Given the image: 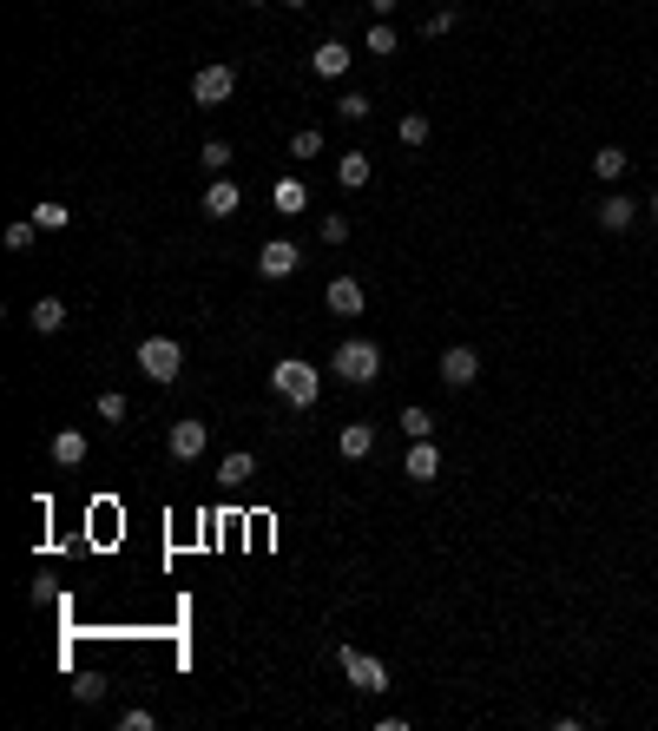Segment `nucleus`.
<instances>
[{
    "mask_svg": "<svg viewBox=\"0 0 658 731\" xmlns=\"http://www.w3.org/2000/svg\"><path fill=\"white\" fill-rule=\"evenodd\" d=\"M270 396L290 402V409H316V396H323V369L303 363V356H277V363H270Z\"/></svg>",
    "mask_w": 658,
    "mask_h": 731,
    "instance_id": "nucleus-1",
    "label": "nucleus"
},
{
    "mask_svg": "<svg viewBox=\"0 0 658 731\" xmlns=\"http://www.w3.org/2000/svg\"><path fill=\"white\" fill-rule=\"evenodd\" d=\"M329 369L343 382H356V389H369V382L382 376V350L369 343V336H349V343H336V356H329Z\"/></svg>",
    "mask_w": 658,
    "mask_h": 731,
    "instance_id": "nucleus-2",
    "label": "nucleus"
},
{
    "mask_svg": "<svg viewBox=\"0 0 658 731\" xmlns=\"http://www.w3.org/2000/svg\"><path fill=\"white\" fill-rule=\"evenodd\" d=\"M139 369H145L152 382H178V369H185L178 336H145V343H139Z\"/></svg>",
    "mask_w": 658,
    "mask_h": 731,
    "instance_id": "nucleus-3",
    "label": "nucleus"
},
{
    "mask_svg": "<svg viewBox=\"0 0 658 731\" xmlns=\"http://www.w3.org/2000/svg\"><path fill=\"white\" fill-rule=\"evenodd\" d=\"M336 659H343V672H349V685H356V692H369V699H376V692H389V666H382L376 652H362V646H343Z\"/></svg>",
    "mask_w": 658,
    "mask_h": 731,
    "instance_id": "nucleus-4",
    "label": "nucleus"
},
{
    "mask_svg": "<svg viewBox=\"0 0 658 731\" xmlns=\"http://www.w3.org/2000/svg\"><path fill=\"white\" fill-rule=\"evenodd\" d=\"M231 93H237V66L211 60V66H198V73H191V99H198V106H224Z\"/></svg>",
    "mask_w": 658,
    "mask_h": 731,
    "instance_id": "nucleus-5",
    "label": "nucleus"
},
{
    "mask_svg": "<svg viewBox=\"0 0 658 731\" xmlns=\"http://www.w3.org/2000/svg\"><path fill=\"white\" fill-rule=\"evenodd\" d=\"M303 271V251L290 238H270L264 251H257V277H264V284H283V277H297Z\"/></svg>",
    "mask_w": 658,
    "mask_h": 731,
    "instance_id": "nucleus-6",
    "label": "nucleus"
},
{
    "mask_svg": "<svg viewBox=\"0 0 658 731\" xmlns=\"http://www.w3.org/2000/svg\"><path fill=\"white\" fill-rule=\"evenodd\" d=\"M165 448H172V461H198L204 448H211V429H204L198 415H178L172 435H165Z\"/></svg>",
    "mask_w": 658,
    "mask_h": 731,
    "instance_id": "nucleus-7",
    "label": "nucleus"
},
{
    "mask_svg": "<svg viewBox=\"0 0 658 731\" xmlns=\"http://www.w3.org/2000/svg\"><path fill=\"white\" fill-rule=\"evenodd\" d=\"M435 376L448 382V389H468V382H481V356L468 350V343H455V350H441V363H435Z\"/></svg>",
    "mask_w": 658,
    "mask_h": 731,
    "instance_id": "nucleus-8",
    "label": "nucleus"
},
{
    "mask_svg": "<svg viewBox=\"0 0 658 731\" xmlns=\"http://www.w3.org/2000/svg\"><path fill=\"white\" fill-rule=\"evenodd\" d=\"M402 475L415 481V488H428V481L441 475V448H435V435H428V442H408V461H402Z\"/></svg>",
    "mask_w": 658,
    "mask_h": 731,
    "instance_id": "nucleus-9",
    "label": "nucleus"
},
{
    "mask_svg": "<svg viewBox=\"0 0 658 731\" xmlns=\"http://www.w3.org/2000/svg\"><path fill=\"white\" fill-rule=\"evenodd\" d=\"M639 211L645 205H632L626 191H606V198H599V231H632V224H639Z\"/></svg>",
    "mask_w": 658,
    "mask_h": 731,
    "instance_id": "nucleus-10",
    "label": "nucleus"
},
{
    "mask_svg": "<svg viewBox=\"0 0 658 731\" xmlns=\"http://www.w3.org/2000/svg\"><path fill=\"white\" fill-rule=\"evenodd\" d=\"M323 303H329V310H336V317H362V303H369V290H362L356 277H329Z\"/></svg>",
    "mask_w": 658,
    "mask_h": 731,
    "instance_id": "nucleus-11",
    "label": "nucleus"
},
{
    "mask_svg": "<svg viewBox=\"0 0 658 731\" xmlns=\"http://www.w3.org/2000/svg\"><path fill=\"white\" fill-rule=\"evenodd\" d=\"M349 60H356V47H349V40H323V47L310 53V66L323 73V80H343V73H349Z\"/></svg>",
    "mask_w": 658,
    "mask_h": 731,
    "instance_id": "nucleus-12",
    "label": "nucleus"
},
{
    "mask_svg": "<svg viewBox=\"0 0 658 731\" xmlns=\"http://www.w3.org/2000/svg\"><path fill=\"white\" fill-rule=\"evenodd\" d=\"M237 205H244V191H237L231 178H218V185L204 191V205H198V211H204V218H218V224H224V218H237Z\"/></svg>",
    "mask_w": 658,
    "mask_h": 731,
    "instance_id": "nucleus-13",
    "label": "nucleus"
},
{
    "mask_svg": "<svg viewBox=\"0 0 658 731\" xmlns=\"http://www.w3.org/2000/svg\"><path fill=\"white\" fill-rule=\"evenodd\" d=\"M336 448H343V461H369L376 455V429H369V422H343Z\"/></svg>",
    "mask_w": 658,
    "mask_h": 731,
    "instance_id": "nucleus-14",
    "label": "nucleus"
},
{
    "mask_svg": "<svg viewBox=\"0 0 658 731\" xmlns=\"http://www.w3.org/2000/svg\"><path fill=\"white\" fill-rule=\"evenodd\" d=\"M27 323H33L40 336H60V330H66V303H60V297H40V303L27 310Z\"/></svg>",
    "mask_w": 658,
    "mask_h": 731,
    "instance_id": "nucleus-15",
    "label": "nucleus"
},
{
    "mask_svg": "<svg viewBox=\"0 0 658 731\" xmlns=\"http://www.w3.org/2000/svg\"><path fill=\"white\" fill-rule=\"evenodd\" d=\"M369 172H376L369 152H343V159H336V185H343V191H362V185H369Z\"/></svg>",
    "mask_w": 658,
    "mask_h": 731,
    "instance_id": "nucleus-16",
    "label": "nucleus"
},
{
    "mask_svg": "<svg viewBox=\"0 0 658 731\" xmlns=\"http://www.w3.org/2000/svg\"><path fill=\"white\" fill-rule=\"evenodd\" d=\"M395 139H402V152H422V145L435 139V126H428V112H402V126H395Z\"/></svg>",
    "mask_w": 658,
    "mask_h": 731,
    "instance_id": "nucleus-17",
    "label": "nucleus"
},
{
    "mask_svg": "<svg viewBox=\"0 0 658 731\" xmlns=\"http://www.w3.org/2000/svg\"><path fill=\"white\" fill-rule=\"evenodd\" d=\"M53 461H60V468H79V461H86V435L60 429V435H53Z\"/></svg>",
    "mask_w": 658,
    "mask_h": 731,
    "instance_id": "nucleus-18",
    "label": "nucleus"
},
{
    "mask_svg": "<svg viewBox=\"0 0 658 731\" xmlns=\"http://www.w3.org/2000/svg\"><path fill=\"white\" fill-rule=\"evenodd\" d=\"M626 165H632V159L619 152V145H599V152H593V172L606 178V185H619V178H626Z\"/></svg>",
    "mask_w": 658,
    "mask_h": 731,
    "instance_id": "nucleus-19",
    "label": "nucleus"
},
{
    "mask_svg": "<svg viewBox=\"0 0 658 731\" xmlns=\"http://www.w3.org/2000/svg\"><path fill=\"white\" fill-rule=\"evenodd\" d=\"M251 475H257V455H244V448H237V455H224V468H218L224 488H244Z\"/></svg>",
    "mask_w": 658,
    "mask_h": 731,
    "instance_id": "nucleus-20",
    "label": "nucleus"
},
{
    "mask_svg": "<svg viewBox=\"0 0 658 731\" xmlns=\"http://www.w3.org/2000/svg\"><path fill=\"white\" fill-rule=\"evenodd\" d=\"M27 218H33V224H40V231H66V224H73V211H66V205H60V198H40V205H33V211H27Z\"/></svg>",
    "mask_w": 658,
    "mask_h": 731,
    "instance_id": "nucleus-21",
    "label": "nucleus"
},
{
    "mask_svg": "<svg viewBox=\"0 0 658 731\" xmlns=\"http://www.w3.org/2000/svg\"><path fill=\"white\" fill-rule=\"evenodd\" d=\"M270 198H277V211H303V205H310V185H303V178H277Z\"/></svg>",
    "mask_w": 658,
    "mask_h": 731,
    "instance_id": "nucleus-22",
    "label": "nucleus"
},
{
    "mask_svg": "<svg viewBox=\"0 0 658 731\" xmlns=\"http://www.w3.org/2000/svg\"><path fill=\"white\" fill-rule=\"evenodd\" d=\"M362 47L376 53V60H389V53H395V47H402V33H395V27H389V20H376V27H369V40H362Z\"/></svg>",
    "mask_w": 658,
    "mask_h": 731,
    "instance_id": "nucleus-23",
    "label": "nucleus"
},
{
    "mask_svg": "<svg viewBox=\"0 0 658 731\" xmlns=\"http://www.w3.org/2000/svg\"><path fill=\"white\" fill-rule=\"evenodd\" d=\"M395 422H402V435H408V442H428V435H435V415H428V409H402Z\"/></svg>",
    "mask_w": 658,
    "mask_h": 731,
    "instance_id": "nucleus-24",
    "label": "nucleus"
},
{
    "mask_svg": "<svg viewBox=\"0 0 658 731\" xmlns=\"http://www.w3.org/2000/svg\"><path fill=\"white\" fill-rule=\"evenodd\" d=\"M316 152H323V132H316V126L290 132V159H316Z\"/></svg>",
    "mask_w": 658,
    "mask_h": 731,
    "instance_id": "nucleus-25",
    "label": "nucleus"
},
{
    "mask_svg": "<svg viewBox=\"0 0 658 731\" xmlns=\"http://www.w3.org/2000/svg\"><path fill=\"white\" fill-rule=\"evenodd\" d=\"M126 415H132V402L119 396V389H106V396H99V422H112V429H119Z\"/></svg>",
    "mask_w": 658,
    "mask_h": 731,
    "instance_id": "nucleus-26",
    "label": "nucleus"
},
{
    "mask_svg": "<svg viewBox=\"0 0 658 731\" xmlns=\"http://www.w3.org/2000/svg\"><path fill=\"white\" fill-rule=\"evenodd\" d=\"M336 119L362 126V119H369V93H343V99H336Z\"/></svg>",
    "mask_w": 658,
    "mask_h": 731,
    "instance_id": "nucleus-27",
    "label": "nucleus"
},
{
    "mask_svg": "<svg viewBox=\"0 0 658 731\" xmlns=\"http://www.w3.org/2000/svg\"><path fill=\"white\" fill-rule=\"evenodd\" d=\"M33 238H40V224H33V218L7 224V251H33Z\"/></svg>",
    "mask_w": 658,
    "mask_h": 731,
    "instance_id": "nucleus-28",
    "label": "nucleus"
},
{
    "mask_svg": "<svg viewBox=\"0 0 658 731\" xmlns=\"http://www.w3.org/2000/svg\"><path fill=\"white\" fill-rule=\"evenodd\" d=\"M455 20H461L455 7H435V14L422 20V33H428V40H441V33H455Z\"/></svg>",
    "mask_w": 658,
    "mask_h": 731,
    "instance_id": "nucleus-29",
    "label": "nucleus"
},
{
    "mask_svg": "<svg viewBox=\"0 0 658 731\" xmlns=\"http://www.w3.org/2000/svg\"><path fill=\"white\" fill-rule=\"evenodd\" d=\"M198 165H211V172H224V165H231V145H224V139H204Z\"/></svg>",
    "mask_w": 658,
    "mask_h": 731,
    "instance_id": "nucleus-30",
    "label": "nucleus"
},
{
    "mask_svg": "<svg viewBox=\"0 0 658 731\" xmlns=\"http://www.w3.org/2000/svg\"><path fill=\"white\" fill-rule=\"evenodd\" d=\"M316 231H323V244H349V218H343V211H329Z\"/></svg>",
    "mask_w": 658,
    "mask_h": 731,
    "instance_id": "nucleus-31",
    "label": "nucleus"
},
{
    "mask_svg": "<svg viewBox=\"0 0 658 731\" xmlns=\"http://www.w3.org/2000/svg\"><path fill=\"white\" fill-rule=\"evenodd\" d=\"M73 699H86V705H99V699H106V679H73Z\"/></svg>",
    "mask_w": 658,
    "mask_h": 731,
    "instance_id": "nucleus-32",
    "label": "nucleus"
},
{
    "mask_svg": "<svg viewBox=\"0 0 658 731\" xmlns=\"http://www.w3.org/2000/svg\"><path fill=\"white\" fill-rule=\"evenodd\" d=\"M119 725H126V731H152V725H158V718H152V712H145V705H132V712H126V718H119Z\"/></svg>",
    "mask_w": 658,
    "mask_h": 731,
    "instance_id": "nucleus-33",
    "label": "nucleus"
},
{
    "mask_svg": "<svg viewBox=\"0 0 658 731\" xmlns=\"http://www.w3.org/2000/svg\"><path fill=\"white\" fill-rule=\"evenodd\" d=\"M395 7H402V0H369V14H376V20H389Z\"/></svg>",
    "mask_w": 658,
    "mask_h": 731,
    "instance_id": "nucleus-34",
    "label": "nucleus"
},
{
    "mask_svg": "<svg viewBox=\"0 0 658 731\" xmlns=\"http://www.w3.org/2000/svg\"><path fill=\"white\" fill-rule=\"evenodd\" d=\"M283 7H297V14H303V7H316V0H283Z\"/></svg>",
    "mask_w": 658,
    "mask_h": 731,
    "instance_id": "nucleus-35",
    "label": "nucleus"
},
{
    "mask_svg": "<svg viewBox=\"0 0 658 731\" xmlns=\"http://www.w3.org/2000/svg\"><path fill=\"white\" fill-rule=\"evenodd\" d=\"M645 211H652V224H658V191H652V205H645Z\"/></svg>",
    "mask_w": 658,
    "mask_h": 731,
    "instance_id": "nucleus-36",
    "label": "nucleus"
},
{
    "mask_svg": "<svg viewBox=\"0 0 658 731\" xmlns=\"http://www.w3.org/2000/svg\"><path fill=\"white\" fill-rule=\"evenodd\" d=\"M251 7H264V0H251Z\"/></svg>",
    "mask_w": 658,
    "mask_h": 731,
    "instance_id": "nucleus-37",
    "label": "nucleus"
}]
</instances>
